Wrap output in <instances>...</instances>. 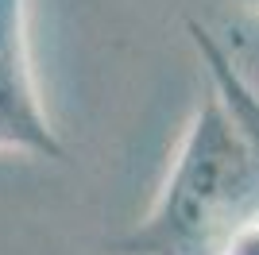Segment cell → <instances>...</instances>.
<instances>
[{
	"instance_id": "obj_1",
	"label": "cell",
	"mask_w": 259,
	"mask_h": 255,
	"mask_svg": "<svg viewBox=\"0 0 259 255\" xmlns=\"http://www.w3.org/2000/svg\"><path fill=\"white\" fill-rule=\"evenodd\" d=\"M190 39L213 89L182 128L151 209L112 244L120 255H228L259 221V93L194 20Z\"/></svg>"
},
{
	"instance_id": "obj_3",
	"label": "cell",
	"mask_w": 259,
	"mask_h": 255,
	"mask_svg": "<svg viewBox=\"0 0 259 255\" xmlns=\"http://www.w3.org/2000/svg\"><path fill=\"white\" fill-rule=\"evenodd\" d=\"M228 255H259V221L236 236V244L228 247Z\"/></svg>"
},
{
	"instance_id": "obj_2",
	"label": "cell",
	"mask_w": 259,
	"mask_h": 255,
	"mask_svg": "<svg viewBox=\"0 0 259 255\" xmlns=\"http://www.w3.org/2000/svg\"><path fill=\"white\" fill-rule=\"evenodd\" d=\"M0 155L66 159L27 51V0H0Z\"/></svg>"
},
{
	"instance_id": "obj_4",
	"label": "cell",
	"mask_w": 259,
	"mask_h": 255,
	"mask_svg": "<svg viewBox=\"0 0 259 255\" xmlns=\"http://www.w3.org/2000/svg\"><path fill=\"white\" fill-rule=\"evenodd\" d=\"M244 4H248V8H259V0H244Z\"/></svg>"
}]
</instances>
